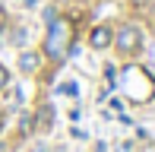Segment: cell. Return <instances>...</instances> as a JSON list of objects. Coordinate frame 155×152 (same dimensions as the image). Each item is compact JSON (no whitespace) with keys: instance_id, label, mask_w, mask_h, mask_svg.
<instances>
[{"instance_id":"1","label":"cell","mask_w":155,"mask_h":152,"mask_svg":"<svg viewBox=\"0 0 155 152\" xmlns=\"http://www.w3.org/2000/svg\"><path fill=\"white\" fill-rule=\"evenodd\" d=\"M73 38H76V29H73V19L70 16H54L48 22V32H45V45H41V54L54 64L67 60V54L73 51Z\"/></svg>"},{"instance_id":"2","label":"cell","mask_w":155,"mask_h":152,"mask_svg":"<svg viewBox=\"0 0 155 152\" xmlns=\"http://www.w3.org/2000/svg\"><path fill=\"white\" fill-rule=\"evenodd\" d=\"M120 86H124L127 98L136 101V105H146V101H152V95H155V79L143 70V67H127Z\"/></svg>"},{"instance_id":"3","label":"cell","mask_w":155,"mask_h":152,"mask_svg":"<svg viewBox=\"0 0 155 152\" xmlns=\"http://www.w3.org/2000/svg\"><path fill=\"white\" fill-rule=\"evenodd\" d=\"M111 45L117 48V54L133 57V54H139V51H143V45H146L143 29H139V25H133V22H124L120 29H114V41H111Z\"/></svg>"},{"instance_id":"4","label":"cell","mask_w":155,"mask_h":152,"mask_svg":"<svg viewBox=\"0 0 155 152\" xmlns=\"http://www.w3.org/2000/svg\"><path fill=\"white\" fill-rule=\"evenodd\" d=\"M111 41H114V29H111V25H95V29L89 32V45H92L95 51L111 48Z\"/></svg>"},{"instance_id":"5","label":"cell","mask_w":155,"mask_h":152,"mask_svg":"<svg viewBox=\"0 0 155 152\" xmlns=\"http://www.w3.org/2000/svg\"><path fill=\"white\" fill-rule=\"evenodd\" d=\"M38 67H41V54H35V51L19 54V70H22V73H35Z\"/></svg>"},{"instance_id":"6","label":"cell","mask_w":155,"mask_h":152,"mask_svg":"<svg viewBox=\"0 0 155 152\" xmlns=\"http://www.w3.org/2000/svg\"><path fill=\"white\" fill-rule=\"evenodd\" d=\"M51 121H54V108L45 105V108H41V114H38V127H48Z\"/></svg>"},{"instance_id":"7","label":"cell","mask_w":155,"mask_h":152,"mask_svg":"<svg viewBox=\"0 0 155 152\" xmlns=\"http://www.w3.org/2000/svg\"><path fill=\"white\" fill-rule=\"evenodd\" d=\"M6 86H10V70H6V67L0 64V92H3Z\"/></svg>"},{"instance_id":"8","label":"cell","mask_w":155,"mask_h":152,"mask_svg":"<svg viewBox=\"0 0 155 152\" xmlns=\"http://www.w3.org/2000/svg\"><path fill=\"white\" fill-rule=\"evenodd\" d=\"M3 25H6V13H3V6H0V32H3Z\"/></svg>"},{"instance_id":"9","label":"cell","mask_w":155,"mask_h":152,"mask_svg":"<svg viewBox=\"0 0 155 152\" xmlns=\"http://www.w3.org/2000/svg\"><path fill=\"white\" fill-rule=\"evenodd\" d=\"M0 130H3V111H0Z\"/></svg>"},{"instance_id":"10","label":"cell","mask_w":155,"mask_h":152,"mask_svg":"<svg viewBox=\"0 0 155 152\" xmlns=\"http://www.w3.org/2000/svg\"><path fill=\"white\" fill-rule=\"evenodd\" d=\"M0 152H3V143H0Z\"/></svg>"},{"instance_id":"11","label":"cell","mask_w":155,"mask_h":152,"mask_svg":"<svg viewBox=\"0 0 155 152\" xmlns=\"http://www.w3.org/2000/svg\"><path fill=\"white\" fill-rule=\"evenodd\" d=\"M152 19H155V10H152Z\"/></svg>"}]
</instances>
